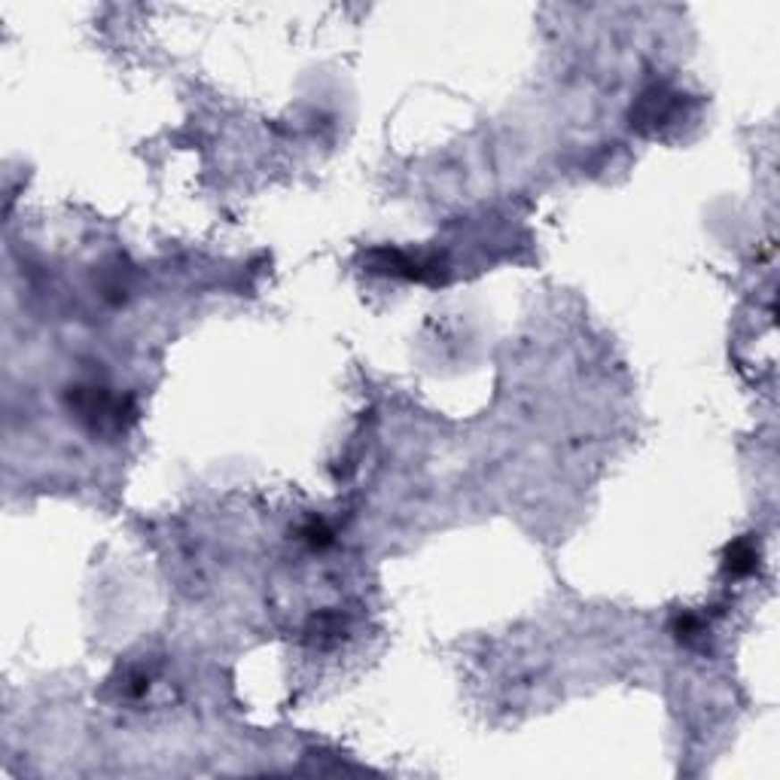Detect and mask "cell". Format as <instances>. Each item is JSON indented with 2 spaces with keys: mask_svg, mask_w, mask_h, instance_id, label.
<instances>
[{
  "mask_svg": "<svg viewBox=\"0 0 780 780\" xmlns=\"http://www.w3.org/2000/svg\"><path fill=\"white\" fill-rule=\"evenodd\" d=\"M680 107H683L680 92H671L667 86H652V88H646V92L641 95V101H637V107L631 110V125H634L637 131L652 135V131L671 125L674 119H677Z\"/></svg>",
  "mask_w": 780,
  "mask_h": 780,
  "instance_id": "cell-2",
  "label": "cell"
},
{
  "mask_svg": "<svg viewBox=\"0 0 780 780\" xmlns=\"http://www.w3.org/2000/svg\"><path fill=\"white\" fill-rule=\"evenodd\" d=\"M671 631H674V637H677V641L692 643V641H698V637L704 634V622L698 619L695 613H680V616H674Z\"/></svg>",
  "mask_w": 780,
  "mask_h": 780,
  "instance_id": "cell-5",
  "label": "cell"
},
{
  "mask_svg": "<svg viewBox=\"0 0 780 780\" xmlns=\"http://www.w3.org/2000/svg\"><path fill=\"white\" fill-rule=\"evenodd\" d=\"M756 564H759V552L750 540H734V543L725 549V574L732 576H750L756 574Z\"/></svg>",
  "mask_w": 780,
  "mask_h": 780,
  "instance_id": "cell-3",
  "label": "cell"
},
{
  "mask_svg": "<svg viewBox=\"0 0 780 780\" xmlns=\"http://www.w3.org/2000/svg\"><path fill=\"white\" fill-rule=\"evenodd\" d=\"M302 540L311 546V549H323L332 543V531L326 527V522H321V518H311V522L302 527Z\"/></svg>",
  "mask_w": 780,
  "mask_h": 780,
  "instance_id": "cell-6",
  "label": "cell"
},
{
  "mask_svg": "<svg viewBox=\"0 0 780 780\" xmlns=\"http://www.w3.org/2000/svg\"><path fill=\"white\" fill-rule=\"evenodd\" d=\"M68 403L77 412L80 421H86L92 430H104V427H125L131 418H135V406H131L129 397H110L107 388H95V384H77L68 393Z\"/></svg>",
  "mask_w": 780,
  "mask_h": 780,
  "instance_id": "cell-1",
  "label": "cell"
},
{
  "mask_svg": "<svg viewBox=\"0 0 780 780\" xmlns=\"http://www.w3.org/2000/svg\"><path fill=\"white\" fill-rule=\"evenodd\" d=\"M308 637L315 643H330V641H339V637H345V619H341L339 613L332 610H323L317 616H311L308 622Z\"/></svg>",
  "mask_w": 780,
  "mask_h": 780,
  "instance_id": "cell-4",
  "label": "cell"
}]
</instances>
